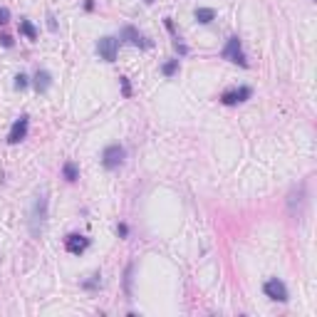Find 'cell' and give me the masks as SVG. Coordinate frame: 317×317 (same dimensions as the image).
<instances>
[{"mask_svg":"<svg viewBox=\"0 0 317 317\" xmlns=\"http://www.w3.org/2000/svg\"><path fill=\"white\" fill-rule=\"evenodd\" d=\"M47 211H50V198H47V189H42L35 196L33 208H30V233H33V238H40V233L47 223Z\"/></svg>","mask_w":317,"mask_h":317,"instance_id":"obj_1","label":"cell"},{"mask_svg":"<svg viewBox=\"0 0 317 317\" xmlns=\"http://www.w3.org/2000/svg\"><path fill=\"white\" fill-rule=\"evenodd\" d=\"M228 62H233V65H240V67H248V60H245V52H243V45H240V40L233 35V38H228V42H226V47H223V52H221Z\"/></svg>","mask_w":317,"mask_h":317,"instance_id":"obj_2","label":"cell"},{"mask_svg":"<svg viewBox=\"0 0 317 317\" xmlns=\"http://www.w3.org/2000/svg\"><path fill=\"white\" fill-rule=\"evenodd\" d=\"M124 156H126V151H124V146L121 144H109L104 151H102V164H104V169H119L121 164H124Z\"/></svg>","mask_w":317,"mask_h":317,"instance_id":"obj_3","label":"cell"},{"mask_svg":"<svg viewBox=\"0 0 317 317\" xmlns=\"http://www.w3.org/2000/svg\"><path fill=\"white\" fill-rule=\"evenodd\" d=\"M119 45H121V40H119V38L107 35V38H102V40L97 42V55H99L104 62H114V60H117V55H119Z\"/></svg>","mask_w":317,"mask_h":317,"instance_id":"obj_4","label":"cell"},{"mask_svg":"<svg viewBox=\"0 0 317 317\" xmlns=\"http://www.w3.org/2000/svg\"><path fill=\"white\" fill-rule=\"evenodd\" d=\"M263 290H265V295H268L270 300H275V302H287V300H290L285 282H282V280H277V277H270V280H265Z\"/></svg>","mask_w":317,"mask_h":317,"instance_id":"obj_5","label":"cell"},{"mask_svg":"<svg viewBox=\"0 0 317 317\" xmlns=\"http://www.w3.org/2000/svg\"><path fill=\"white\" fill-rule=\"evenodd\" d=\"M302 206H305V184L295 186L290 191V196H287V211H290V216L297 218L302 213Z\"/></svg>","mask_w":317,"mask_h":317,"instance_id":"obj_6","label":"cell"},{"mask_svg":"<svg viewBox=\"0 0 317 317\" xmlns=\"http://www.w3.org/2000/svg\"><path fill=\"white\" fill-rule=\"evenodd\" d=\"M28 129H30V119L23 114L20 119H15V121H13L10 134H8V144H20V141L28 136Z\"/></svg>","mask_w":317,"mask_h":317,"instance_id":"obj_7","label":"cell"},{"mask_svg":"<svg viewBox=\"0 0 317 317\" xmlns=\"http://www.w3.org/2000/svg\"><path fill=\"white\" fill-rule=\"evenodd\" d=\"M119 40H124V42H129V45H136V47H151V42H149L136 28H131V25H124V28H121Z\"/></svg>","mask_w":317,"mask_h":317,"instance_id":"obj_8","label":"cell"},{"mask_svg":"<svg viewBox=\"0 0 317 317\" xmlns=\"http://www.w3.org/2000/svg\"><path fill=\"white\" fill-rule=\"evenodd\" d=\"M250 94H253V89H250V87H236V89H226V92L221 94V102L231 107V104H240V102H245Z\"/></svg>","mask_w":317,"mask_h":317,"instance_id":"obj_9","label":"cell"},{"mask_svg":"<svg viewBox=\"0 0 317 317\" xmlns=\"http://www.w3.org/2000/svg\"><path fill=\"white\" fill-rule=\"evenodd\" d=\"M65 248H67L72 255H79V253H84V250L89 248V238H87V236H79V233H70V236L65 238Z\"/></svg>","mask_w":317,"mask_h":317,"instance_id":"obj_10","label":"cell"},{"mask_svg":"<svg viewBox=\"0 0 317 317\" xmlns=\"http://www.w3.org/2000/svg\"><path fill=\"white\" fill-rule=\"evenodd\" d=\"M33 84H35V89H38V92H47V89H50V84H52L50 72H47V70H38V72H35Z\"/></svg>","mask_w":317,"mask_h":317,"instance_id":"obj_11","label":"cell"},{"mask_svg":"<svg viewBox=\"0 0 317 317\" xmlns=\"http://www.w3.org/2000/svg\"><path fill=\"white\" fill-rule=\"evenodd\" d=\"M196 20L201 23V25H208V23H213L216 20V10L213 8H196Z\"/></svg>","mask_w":317,"mask_h":317,"instance_id":"obj_12","label":"cell"},{"mask_svg":"<svg viewBox=\"0 0 317 317\" xmlns=\"http://www.w3.org/2000/svg\"><path fill=\"white\" fill-rule=\"evenodd\" d=\"M62 174H65V179H67L70 184L79 179V169H77V164H75V161H67V164L62 166Z\"/></svg>","mask_w":317,"mask_h":317,"instance_id":"obj_13","label":"cell"},{"mask_svg":"<svg viewBox=\"0 0 317 317\" xmlns=\"http://www.w3.org/2000/svg\"><path fill=\"white\" fill-rule=\"evenodd\" d=\"M20 33L28 38V40H38V30L30 20H20Z\"/></svg>","mask_w":317,"mask_h":317,"instance_id":"obj_14","label":"cell"},{"mask_svg":"<svg viewBox=\"0 0 317 317\" xmlns=\"http://www.w3.org/2000/svg\"><path fill=\"white\" fill-rule=\"evenodd\" d=\"M131 273H134V263L126 265V275H124V287H126V295H131Z\"/></svg>","mask_w":317,"mask_h":317,"instance_id":"obj_15","label":"cell"},{"mask_svg":"<svg viewBox=\"0 0 317 317\" xmlns=\"http://www.w3.org/2000/svg\"><path fill=\"white\" fill-rule=\"evenodd\" d=\"M176 70H179V60H171V62H166V65L161 67V72H164L166 77H171V75H174Z\"/></svg>","mask_w":317,"mask_h":317,"instance_id":"obj_16","label":"cell"},{"mask_svg":"<svg viewBox=\"0 0 317 317\" xmlns=\"http://www.w3.org/2000/svg\"><path fill=\"white\" fill-rule=\"evenodd\" d=\"M28 84H30V79H28V75H23V72H20V75L15 77V89H25Z\"/></svg>","mask_w":317,"mask_h":317,"instance_id":"obj_17","label":"cell"},{"mask_svg":"<svg viewBox=\"0 0 317 317\" xmlns=\"http://www.w3.org/2000/svg\"><path fill=\"white\" fill-rule=\"evenodd\" d=\"M119 82H121V92H124V97H131V87H129V79H126V77H119Z\"/></svg>","mask_w":317,"mask_h":317,"instance_id":"obj_18","label":"cell"},{"mask_svg":"<svg viewBox=\"0 0 317 317\" xmlns=\"http://www.w3.org/2000/svg\"><path fill=\"white\" fill-rule=\"evenodd\" d=\"M5 23H10V10L8 8H0V25H5Z\"/></svg>","mask_w":317,"mask_h":317,"instance_id":"obj_19","label":"cell"},{"mask_svg":"<svg viewBox=\"0 0 317 317\" xmlns=\"http://www.w3.org/2000/svg\"><path fill=\"white\" fill-rule=\"evenodd\" d=\"M47 28H50V33H57V20L52 13H47Z\"/></svg>","mask_w":317,"mask_h":317,"instance_id":"obj_20","label":"cell"},{"mask_svg":"<svg viewBox=\"0 0 317 317\" xmlns=\"http://www.w3.org/2000/svg\"><path fill=\"white\" fill-rule=\"evenodd\" d=\"M0 42H3V47H10V45H13V40H10L8 35H3V38H0Z\"/></svg>","mask_w":317,"mask_h":317,"instance_id":"obj_21","label":"cell"},{"mask_svg":"<svg viewBox=\"0 0 317 317\" xmlns=\"http://www.w3.org/2000/svg\"><path fill=\"white\" fill-rule=\"evenodd\" d=\"M146 3H154V0H146Z\"/></svg>","mask_w":317,"mask_h":317,"instance_id":"obj_22","label":"cell"}]
</instances>
